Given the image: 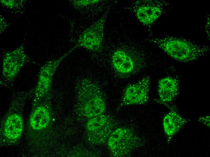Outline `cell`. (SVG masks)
Returning a JSON list of instances; mask_svg holds the SVG:
<instances>
[{
	"label": "cell",
	"instance_id": "6da1fadb",
	"mask_svg": "<svg viewBox=\"0 0 210 157\" xmlns=\"http://www.w3.org/2000/svg\"><path fill=\"white\" fill-rule=\"evenodd\" d=\"M76 108L78 115L88 119L103 114L106 104L99 87L88 79L81 81L77 87Z\"/></svg>",
	"mask_w": 210,
	"mask_h": 157
},
{
	"label": "cell",
	"instance_id": "7a4b0ae2",
	"mask_svg": "<svg viewBox=\"0 0 210 157\" xmlns=\"http://www.w3.org/2000/svg\"><path fill=\"white\" fill-rule=\"evenodd\" d=\"M168 55L178 61L189 62L206 54L208 46L197 44L182 38L167 37L150 40Z\"/></svg>",
	"mask_w": 210,
	"mask_h": 157
},
{
	"label": "cell",
	"instance_id": "3957f363",
	"mask_svg": "<svg viewBox=\"0 0 210 157\" xmlns=\"http://www.w3.org/2000/svg\"><path fill=\"white\" fill-rule=\"evenodd\" d=\"M116 125L111 117L103 114L89 119L86 125L88 141L94 145L105 143L116 129Z\"/></svg>",
	"mask_w": 210,
	"mask_h": 157
},
{
	"label": "cell",
	"instance_id": "277c9868",
	"mask_svg": "<svg viewBox=\"0 0 210 157\" xmlns=\"http://www.w3.org/2000/svg\"><path fill=\"white\" fill-rule=\"evenodd\" d=\"M107 142L111 155L122 157L128 155L138 146L139 140L132 130L122 127L115 129Z\"/></svg>",
	"mask_w": 210,
	"mask_h": 157
},
{
	"label": "cell",
	"instance_id": "5b68a950",
	"mask_svg": "<svg viewBox=\"0 0 210 157\" xmlns=\"http://www.w3.org/2000/svg\"><path fill=\"white\" fill-rule=\"evenodd\" d=\"M78 48L75 45L59 58L48 62L40 68L35 88L34 106L49 92L54 74L61 61Z\"/></svg>",
	"mask_w": 210,
	"mask_h": 157
},
{
	"label": "cell",
	"instance_id": "8992f818",
	"mask_svg": "<svg viewBox=\"0 0 210 157\" xmlns=\"http://www.w3.org/2000/svg\"><path fill=\"white\" fill-rule=\"evenodd\" d=\"M106 15L86 28L80 36L76 45L94 52L102 49Z\"/></svg>",
	"mask_w": 210,
	"mask_h": 157
},
{
	"label": "cell",
	"instance_id": "52a82bcc",
	"mask_svg": "<svg viewBox=\"0 0 210 157\" xmlns=\"http://www.w3.org/2000/svg\"><path fill=\"white\" fill-rule=\"evenodd\" d=\"M150 78L144 77L138 82L129 84L126 87L118 108L124 106L140 105L149 100Z\"/></svg>",
	"mask_w": 210,
	"mask_h": 157
},
{
	"label": "cell",
	"instance_id": "ba28073f",
	"mask_svg": "<svg viewBox=\"0 0 210 157\" xmlns=\"http://www.w3.org/2000/svg\"><path fill=\"white\" fill-rule=\"evenodd\" d=\"M27 59L23 44L13 51L6 52L3 60L2 75L8 81L12 80L17 75Z\"/></svg>",
	"mask_w": 210,
	"mask_h": 157
},
{
	"label": "cell",
	"instance_id": "9c48e42d",
	"mask_svg": "<svg viewBox=\"0 0 210 157\" xmlns=\"http://www.w3.org/2000/svg\"><path fill=\"white\" fill-rule=\"evenodd\" d=\"M112 63L116 73L122 77L130 76L138 69L135 57L122 49H118L114 52L112 57Z\"/></svg>",
	"mask_w": 210,
	"mask_h": 157
},
{
	"label": "cell",
	"instance_id": "30bf717a",
	"mask_svg": "<svg viewBox=\"0 0 210 157\" xmlns=\"http://www.w3.org/2000/svg\"><path fill=\"white\" fill-rule=\"evenodd\" d=\"M164 105L170 110V111L165 115L163 120L164 132L167 141L169 142L173 137L188 122L189 120L180 114L175 106L168 104Z\"/></svg>",
	"mask_w": 210,
	"mask_h": 157
},
{
	"label": "cell",
	"instance_id": "8fae6325",
	"mask_svg": "<svg viewBox=\"0 0 210 157\" xmlns=\"http://www.w3.org/2000/svg\"><path fill=\"white\" fill-rule=\"evenodd\" d=\"M23 128V120L20 115L12 114L5 119L2 124L1 132L7 141L12 143L20 137Z\"/></svg>",
	"mask_w": 210,
	"mask_h": 157
},
{
	"label": "cell",
	"instance_id": "7c38bea8",
	"mask_svg": "<svg viewBox=\"0 0 210 157\" xmlns=\"http://www.w3.org/2000/svg\"><path fill=\"white\" fill-rule=\"evenodd\" d=\"M179 82L175 78L167 77L160 79L158 83L159 99L157 103L164 105L173 101L178 94Z\"/></svg>",
	"mask_w": 210,
	"mask_h": 157
},
{
	"label": "cell",
	"instance_id": "4fadbf2b",
	"mask_svg": "<svg viewBox=\"0 0 210 157\" xmlns=\"http://www.w3.org/2000/svg\"><path fill=\"white\" fill-rule=\"evenodd\" d=\"M51 112V107L48 103L37 105L30 115L29 123L31 127L36 130L46 128L50 120Z\"/></svg>",
	"mask_w": 210,
	"mask_h": 157
},
{
	"label": "cell",
	"instance_id": "5bb4252c",
	"mask_svg": "<svg viewBox=\"0 0 210 157\" xmlns=\"http://www.w3.org/2000/svg\"><path fill=\"white\" fill-rule=\"evenodd\" d=\"M162 13L161 9L157 6L144 5L138 8L136 14L137 19L141 22L148 25L155 21Z\"/></svg>",
	"mask_w": 210,
	"mask_h": 157
},
{
	"label": "cell",
	"instance_id": "9a60e30c",
	"mask_svg": "<svg viewBox=\"0 0 210 157\" xmlns=\"http://www.w3.org/2000/svg\"><path fill=\"white\" fill-rule=\"evenodd\" d=\"M98 0H75L73 4L75 6L83 7L98 3Z\"/></svg>",
	"mask_w": 210,
	"mask_h": 157
},
{
	"label": "cell",
	"instance_id": "2e32d148",
	"mask_svg": "<svg viewBox=\"0 0 210 157\" xmlns=\"http://www.w3.org/2000/svg\"><path fill=\"white\" fill-rule=\"evenodd\" d=\"M1 2L4 6L9 8H12L16 6V2L14 0H1Z\"/></svg>",
	"mask_w": 210,
	"mask_h": 157
},
{
	"label": "cell",
	"instance_id": "e0dca14e",
	"mask_svg": "<svg viewBox=\"0 0 210 157\" xmlns=\"http://www.w3.org/2000/svg\"><path fill=\"white\" fill-rule=\"evenodd\" d=\"M199 121L203 123L208 127H210V116L208 115L202 117L198 119Z\"/></svg>",
	"mask_w": 210,
	"mask_h": 157
}]
</instances>
